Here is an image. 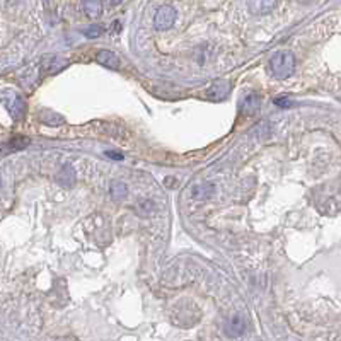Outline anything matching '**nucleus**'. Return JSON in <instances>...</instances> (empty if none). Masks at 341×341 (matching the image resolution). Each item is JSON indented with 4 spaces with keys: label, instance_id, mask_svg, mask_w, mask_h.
I'll return each instance as SVG.
<instances>
[{
    "label": "nucleus",
    "instance_id": "6",
    "mask_svg": "<svg viewBox=\"0 0 341 341\" xmlns=\"http://www.w3.org/2000/svg\"><path fill=\"white\" fill-rule=\"evenodd\" d=\"M82 9L85 12V16L96 19L102 14V2L101 0H82Z\"/></svg>",
    "mask_w": 341,
    "mask_h": 341
},
{
    "label": "nucleus",
    "instance_id": "16",
    "mask_svg": "<svg viewBox=\"0 0 341 341\" xmlns=\"http://www.w3.org/2000/svg\"><path fill=\"white\" fill-rule=\"evenodd\" d=\"M231 327H232V333L239 334V333H242V329H244V322L241 321L239 316H236L234 319H232V322H231Z\"/></svg>",
    "mask_w": 341,
    "mask_h": 341
},
{
    "label": "nucleus",
    "instance_id": "8",
    "mask_svg": "<svg viewBox=\"0 0 341 341\" xmlns=\"http://www.w3.org/2000/svg\"><path fill=\"white\" fill-rule=\"evenodd\" d=\"M67 65H69V62L60 60V58H56V56H44L41 62V69L44 72H58Z\"/></svg>",
    "mask_w": 341,
    "mask_h": 341
},
{
    "label": "nucleus",
    "instance_id": "3",
    "mask_svg": "<svg viewBox=\"0 0 341 341\" xmlns=\"http://www.w3.org/2000/svg\"><path fill=\"white\" fill-rule=\"evenodd\" d=\"M174 21H176V11H174V9L170 7V6H162V7L159 9V11L155 12L154 26H155V29L165 31V29L173 28Z\"/></svg>",
    "mask_w": 341,
    "mask_h": 341
},
{
    "label": "nucleus",
    "instance_id": "17",
    "mask_svg": "<svg viewBox=\"0 0 341 341\" xmlns=\"http://www.w3.org/2000/svg\"><path fill=\"white\" fill-rule=\"evenodd\" d=\"M275 104L280 106V107H290L292 106V99H290V96H280V97H276V99H275Z\"/></svg>",
    "mask_w": 341,
    "mask_h": 341
},
{
    "label": "nucleus",
    "instance_id": "18",
    "mask_svg": "<svg viewBox=\"0 0 341 341\" xmlns=\"http://www.w3.org/2000/svg\"><path fill=\"white\" fill-rule=\"evenodd\" d=\"M106 155L115 160H123V154H120V152H106Z\"/></svg>",
    "mask_w": 341,
    "mask_h": 341
},
{
    "label": "nucleus",
    "instance_id": "19",
    "mask_svg": "<svg viewBox=\"0 0 341 341\" xmlns=\"http://www.w3.org/2000/svg\"><path fill=\"white\" fill-rule=\"evenodd\" d=\"M120 31V21H115L113 22V33H118Z\"/></svg>",
    "mask_w": 341,
    "mask_h": 341
},
{
    "label": "nucleus",
    "instance_id": "10",
    "mask_svg": "<svg viewBox=\"0 0 341 341\" xmlns=\"http://www.w3.org/2000/svg\"><path fill=\"white\" fill-rule=\"evenodd\" d=\"M213 191H215L213 185H210V183H203V185H198V186L193 188V196H195L196 200H205V198H208Z\"/></svg>",
    "mask_w": 341,
    "mask_h": 341
},
{
    "label": "nucleus",
    "instance_id": "5",
    "mask_svg": "<svg viewBox=\"0 0 341 341\" xmlns=\"http://www.w3.org/2000/svg\"><path fill=\"white\" fill-rule=\"evenodd\" d=\"M96 62L102 67H106V69H111V70H116L120 67V58L115 55L113 51L109 50H101L97 51L96 55Z\"/></svg>",
    "mask_w": 341,
    "mask_h": 341
},
{
    "label": "nucleus",
    "instance_id": "1",
    "mask_svg": "<svg viewBox=\"0 0 341 341\" xmlns=\"http://www.w3.org/2000/svg\"><path fill=\"white\" fill-rule=\"evenodd\" d=\"M270 69L271 74L275 75L276 79H289L292 74L295 72V56L292 51L281 50L275 53L271 56L270 62Z\"/></svg>",
    "mask_w": 341,
    "mask_h": 341
},
{
    "label": "nucleus",
    "instance_id": "4",
    "mask_svg": "<svg viewBox=\"0 0 341 341\" xmlns=\"http://www.w3.org/2000/svg\"><path fill=\"white\" fill-rule=\"evenodd\" d=\"M276 0H249V11L256 16L270 14L275 7Z\"/></svg>",
    "mask_w": 341,
    "mask_h": 341
},
{
    "label": "nucleus",
    "instance_id": "11",
    "mask_svg": "<svg viewBox=\"0 0 341 341\" xmlns=\"http://www.w3.org/2000/svg\"><path fill=\"white\" fill-rule=\"evenodd\" d=\"M227 91H229V85L225 82H218V84H213L212 87L208 89V96L215 97V99H222V97H225Z\"/></svg>",
    "mask_w": 341,
    "mask_h": 341
},
{
    "label": "nucleus",
    "instance_id": "15",
    "mask_svg": "<svg viewBox=\"0 0 341 341\" xmlns=\"http://www.w3.org/2000/svg\"><path fill=\"white\" fill-rule=\"evenodd\" d=\"M84 34L87 36L89 39L99 38V36L102 34V28H101V26H97V24H94V26H89L87 29H84Z\"/></svg>",
    "mask_w": 341,
    "mask_h": 341
},
{
    "label": "nucleus",
    "instance_id": "9",
    "mask_svg": "<svg viewBox=\"0 0 341 341\" xmlns=\"http://www.w3.org/2000/svg\"><path fill=\"white\" fill-rule=\"evenodd\" d=\"M127 185L121 181H113L111 183V198L115 201H121L127 198Z\"/></svg>",
    "mask_w": 341,
    "mask_h": 341
},
{
    "label": "nucleus",
    "instance_id": "12",
    "mask_svg": "<svg viewBox=\"0 0 341 341\" xmlns=\"http://www.w3.org/2000/svg\"><path fill=\"white\" fill-rule=\"evenodd\" d=\"M74 179H75V173H74V169H72L70 165H65V167L62 169V173L58 174V181H60L62 185H65V186H70L72 183H74Z\"/></svg>",
    "mask_w": 341,
    "mask_h": 341
},
{
    "label": "nucleus",
    "instance_id": "20",
    "mask_svg": "<svg viewBox=\"0 0 341 341\" xmlns=\"http://www.w3.org/2000/svg\"><path fill=\"white\" fill-rule=\"evenodd\" d=\"M107 2H109L111 6H118V4H121L123 0H107Z\"/></svg>",
    "mask_w": 341,
    "mask_h": 341
},
{
    "label": "nucleus",
    "instance_id": "13",
    "mask_svg": "<svg viewBox=\"0 0 341 341\" xmlns=\"http://www.w3.org/2000/svg\"><path fill=\"white\" fill-rule=\"evenodd\" d=\"M29 142L31 140L28 137H14L9 145H11L12 150H22V149H26V147L29 145Z\"/></svg>",
    "mask_w": 341,
    "mask_h": 341
},
{
    "label": "nucleus",
    "instance_id": "14",
    "mask_svg": "<svg viewBox=\"0 0 341 341\" xmlns=\"http://www.w3.org/2000/svg\"><path fill=\"white\" fill-rule=\"evenodd\" d=\"M43 121H44V125H50V127H58V125L64 123V118H62L60 115H55V113H44Z\"/></svg>",
    "mask_w": 341,
    "mask_h": 341
},
{
    "label": "nucleus",
    "instance_id": "7",
    "mask_svg": "<svg viewBox=\"0 0 341 341\" xmlns=\"http://www.w3.org/2000/svg\"><path fill=\"white\" fill-rule=\"evenodd\" d=\"M259 106H261L259 96L251 94V96L246 97L244 102H242V115H244V116H253V115H256V111L259 109Z\"/></svg>",
    "mask_w": 341,
    "mask_h": 341
},
{
    "label": "nucleus",
    "instance_id": "2",
    "mask_svg": "<svg viewBox=\"0 0 341 341\" xmlns=\"http://www.w3.org/2000/svg\"><path fill=\"white\" fill-rule=\"evenodd\" d=\"M2 99H4V104L7 106L9 113L14 120H22L26 115V104L24 101H22V97L19 96L17 92L14 91H4L2 92Z\"/></svg>",
    "mask_w": 341,
    "mask_h": 341
}]
</instances>
